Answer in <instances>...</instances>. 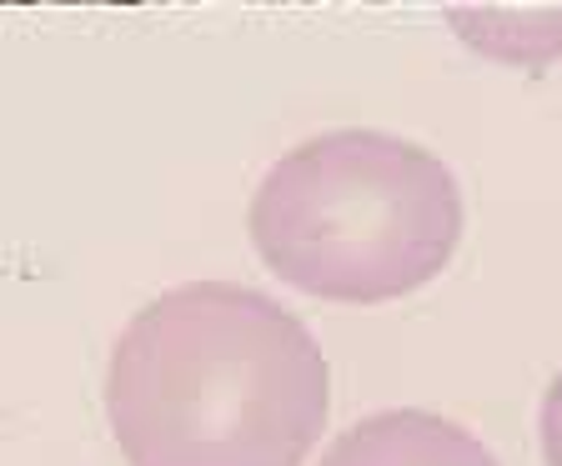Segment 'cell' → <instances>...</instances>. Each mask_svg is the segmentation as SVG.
<instances>
[{
	"label": "cell",
	"instance_id": "cell-3",
	"mask_svg": "<svg viewBox=\"0 0 562 466\" xmlns=\"http://www.w3.org/2000/svg\"><path fill=\"white\" fill-rule=\"evenodd\" d=\"M322 466H497V456L432 411H376L341 432Z\"/></svg>",
	"mask_w": 562,
	"mask_h": 466
},
{
	"label": "cell",
	"instance_id": "cell-2",
	"mask_svg": "<svg viewBox=\"0 0 562 466\" xmlns=\"http://www.w3.org/2000/svg\"><path fill=\"white\" fill-rule=\"evenodd\" d=\"M462 241L457 175L427 146L327 130L286 151L251 196V246L286 286L322 302L412 296Z\"/></svg>",
	"mask_w": 562,
	"mask_h": 466
},
{
	"label": "cell",
	"instance_id": "cell-4",
	"mask_svg": "<svg viewBox=\"0 0 562 466\" xmlns=\"http://www.w3.org/2000/svg\"><path fill=\"white\" fill-rule=\"evenodd\" d=\"M452 25L507 66H548L562 56V11H452Z\"/></svg>",
	"mask_w": 562,
	"mask_h": 466
},
{
	"label": "cell",
	"instance_id": "cell-1",
	"mask_svg": "<svg viewBox=\"0 0 562 466\" xmlns=\"http://www.w3.org/2000/svg\"><path fill=\"white\" fill-rule=\"evenodd\" d=\"M327 407L312 331L232 281L156 296L105 366V417L131 466H302Z\"/></svg>",
	"mask_w": 562,
	"mask_h": 466
},
{
	"label": "cell",
	"instance_id": "cell-5",
	"mask_svg": "<svg viewBox=\"0 0 562 466\" xmlns=\"http://www.w3.org/2000/svg\"><path fill=\"white\" fill-rule=\"evenodd\" d=\"M542 456L548 466H562V372L552 376L548 397H542Z\"/></svg>",
	"mask_w": 562,
	"mask_h": 466
}]
</instances>
